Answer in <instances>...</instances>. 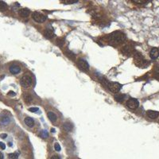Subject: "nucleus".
I'll use <instances>...</instances> for the list:
<instances>
[{
  "instance_id": "obj_1",
  "label": "nucleus",
  "mask_w": 159,
  "mask_h": 159,
  "mask_svg": "<svg viewBox=\"0 0 159 159\" xmlns=\"http://www.w3.org/2000/svg\"><path fill=\"white\" fill-rule=\"evenodd\" d=\"M107 38H108L109 41H111L112 43H119L125 40L126 37L123 33H121V32H114V33L110 34Z\"/></svg>"
},
{
  "instance_id": "obj_2",
  "label": "nucleus",
  "mask_w": 159,
  "mask_h": 159,
  "mask_svg": "<svg viewBox=\"0 0 159 159\" xmlns=\"http://www.w3.org/2000/svg\"><path fill=\"white\" fill-rule=\"evenodd\" d=\"M134 62H135L136 65H138L141 68H146L148 65L147 61L144 59L140 53H136L134 55Z\"/></svg>"
},
{
  "instance_id": "obj_3",
  "label": "nucleus",
  "mask_w": 159,
  "mask_h": 159,
  "mask_svg": "<svg viewBox=\"0 0 159 159\" xmlns=\"http://www.w3.org/2000/svg\"><path fill=\"white\" fill-rule=\"evenodd\" d=\"M32 17H33V20L38 22H44L47 18V17L45 15H44L41 13H39V12H33V14H32Z\"/></svg>"
},
{
  "instance_id": "obj_4",
  "label": "nucleus",
  "mask_w": 159,
  "mask_h": 159,
  "mask_svg": "<svg viewBox=\"0 0 159 159\" xmlns=\"http://www.w3.org/2000/svg\"><path fill=\"white\" fill-rule=\"evenodd\" d=\"M20 83H21L22 86H23L25 88H28L32 84V78L30 77V76L25 75L22 77Z\"/></svg>"
},
{
  "instance_id": "obj_5",
  "label": "nucleus",
  "mask_w": 159,
  "mask_h": 159,
  "mask_svg": "<svg viewBox=\"0 0 159 159\" xmlns=\"http://www.w3.org/2000/svg\"><path fill=\"white\" fill-rule=\"evenodd\" d=\"M121 88H122V85L117 82H113V83H110V84H108L109 90L111 92H114V93L119 92V91H120Z\"/></svg>"
},
{
  "instance_id": "obj_6",
  "label": "nucleus",
  "mask_w": 159,
  "mask_h": 159,
  "mask_svg": "<svg viewBox=\"0 0 159 159\" xmlns=\"http://www.w3.org/2000/svg\"><path fill=\"white\" fill-rule=\"evenodd\" d=\"M139 103L138 101V99H130L127 100L126 102V106L129 107L130 109H136L137 107H138Z\"/></svg>"
},
{
  "instance_id": "obj_7",
  "label": "nucleus",
  "mask_w": 159,
  "mask_h": 159,
  "mask_svg": "<svg viewBox=\"0 0 159 159\" xmlns=\"http://www.w3.org/2000/svg\"><path fill=\"white\" fill-rule=\"evenodd\" d=\"M77 64H78V66H79V67L81 68L82 70L88 71V70L89 69L88 64V62L85 60H84V59H79V60H78Z\"/></svg>"
},
{
  "instance_id": "obj_8",
  "label": "nucleus",
  "mask_w": 159,
  "mask_h": 159,
  "mask_svg": "<svg viewBox=\"0 0 159 159\" xmlns=\"http://www.w3.org/2000/svg\"><path fill=\"white\" fill-rule=\"evenodd\" d=\"M150 56L151 59H157L159 57V49L158 48H153L152 49L150 50Z\"/></svg>"
},
{
  "instance_id": "obj_9",
  "label": "nucleus",
  "mask_w": 159,
  "mask_h": 159,
  "mask_svg": "<svg viewBox=\"0 0 159 159\" xmlns=\"http://www.w3.org/2000/svg\"><path fill=\"white\" fill-rule=\"evenodd\" d=\"M20 71H21V68L17 65H13L10 67V72L12 74H18V72H20Z\"/></svg>"
},
{
  "instance_id": "obj_10",
  "label": "nucleus",
  "mask_w": 159,
  "mask_h": 159,
  "mask_svg": "<svg viewBox=\"0 0 159 159\" xmlns=\"http://www.w3.org/2000/svg\"><path fill=\"white\" fill-rule=\"evenodd\" d=\"M147 115L149 116V118L152 119H155L156 118H158L159 115V112L156 111H147Z\"/></svg>"
},
{
  "instance_id": "obj_11",
  "label": "nucleus",
  "mask_w": 159,
  "mask_h": 159,
  "mask_svg": "<svg viewBox=\"0 0 159 159\" xmlns=\"http://www.w3.org/2000/svg\"><path fill=\"white\" fill-rule=\"evenodd\" d=\"M44 35H45L46 38L52 39L53 37H54V33H53V31L51 30H46L45 32H44Z\"/></svg>"
},
{
  "instance_id": "obj_12",
  "label": "nucleus",
  "mask_w": 159,
  "mask_h": 159,
  "mask_svg": "<svg viewBox=\"0 0 159 159\" xmlns=\"http://www.w3.org/2000/svg\"><path fill=\"white\" fill-rule=\"evenodd\" d=\"M19 14H20V16L24 17V18H26V17H28L29 14H30V10H28V9H26V8L22 9V10L19 11Z\"/></svg>"
},
{
  "instance_id": "obj_13",
  "label": "nucleus",
  "mask_w": 159,
  "mask_h": 159,
  "mask_svg": "<svg viewBox=\"0 0 159 159\" xmlns=\"http://www.w3.org/2000/svg\"><path fill=\"white\" fill-rule=\"evenodd\" d=\"M25 123H26L28 126L31 127V126H33L34 121H33V119L31 118V117H27V118L25 119Z\"/></svg>"
},
{
  "instance_id": "obj_14",
  "label": "nucleus",
  "mask_w": 159,
  "mask_h": 159,
  "mask_svg": "<svg viewBox=\"0 0 159 159\" xmlns=\"http://www.w3.org/2000/svg\"><path fill=\"white\" fill-rule=\"evenodd\" d=\"M48 117L49 119V120L51 122H53V123H54V122H56V120H57V115H56L54 113H53V112H49Z\"/></svg>"
},
{
  "instance_id": "obj_15",
  "label": "nucleus",
  "mask_w": 159,
  "mask_h": 159,
  "mask_svg": "<svg viewBox=\"0 0 159 159\" xmlns=\"http://www.w3.org/2000/svg\"><path fill=\"white\" fill-rule=\"evenodd\" d=\"M7 9V4L5 2L0 1V11H4Z\"/></svg>"
},
{
  "instance_id": "obj_16",
  "label": "nucleus",
  "mask_w": 159,
  "mask_h": 159,
  "mask_svg": "<svg viewBox=\"0 0 159 159\" xmlns=\"http://www.w3.org/2000/svg\"><path fill=\"white\" fill-rule=\"evenodd\" d=\"M64 129H65V131H72V124H71V123H66L64 124Z\"/></svg>"
},
{
  "instance_id": "obj_17",
  "label": "nucleus",
  "mask_w": 159,
  "mask_h": 159,
  "mask_svg": "<svg viewBox=\"0 0 159 159\" xmlns=\"http://www.w3.org/2000/svg\"><path fill=\"white\" fill-rule=\"evenodd\" d=\"M10 122V119L7 116H2L1 118V123L4 125H6Z\"/></svg>"
},
{
  "instance_id": "obj_18",
  "label": "nucleus",
  "mask_w": 159,
  "mask_h": 159,
  "mask_svg": "<svg viewBox=\"0 0 159 159\" xmlns=\"http://www.w3.org/2000/svg\"><path fill=\"white\" fill-rule=\"evenodd\" d=\"M115 99L116 101H118L119 103H122L123 101V99H124V95H115Z\"/></svg>"
},
{
  "instance_id": "obj_19",
  "label": "nucleus",
  "mask_w": 159,
  "mask_h": 159,
  "mask_svg": "<svg viewBox=\"0 0 159 159\" xmlns=\"http://www.w3.org/2000/svg\"><path fill=\"white\" fill-rule=\"evenodd\" d=\"M18 154L17 153H12L9 154V158L11 159H18Z\"/></svg>"
},
{
  "instance_id": "obj_20",
  "label": "nucleus",
  "mask_w": 159,
  "mask_h": 159,
  "mask_svg": "<svg viewBox=\"0 0 159 159\" xmlns=\"http://www.w3.org/2000/svg\"><path fill=\"white\" fill-rule=\"evenodd\" d=\"M24 98H25V101L26 103H30L32 101V97L30 95H26L25 96H24Z\"/></svg>"
},
{
  "instance_id": "obj_21",
  "label": "nucleus",
  "mask_w": 159,
  "mask_h": 159,
  "mask_svg": "<svg viewBox=\"0 0 159 159\" xmlns=\"http://www.w3.org/2000/svg\"><path fill=\"white\" fill-rule=\"evenodd\" d=\"M41 136H42V138H45L48 137V132L45 131V130H44V131H42V132H41Z\"/></svg>"
},
{
  "instance_id": "obj_22",
  "label": "nucleus",
  "mask_w": 159,
  "mask_h": 159,
  "mask_svg": "<svg viewBox=\"0 0 159 159\" xmlns=\"http://www.w3.org/2000/svg\"><path fill=\"white\" fill-rule=\"evenodd\" d=\"M66 2V4H72V3H76V2H78V0H71V1H64Z\"/></svg>"
},
{
  "instance_id": "obj_23",
  "label": "nucleus",
  "mask_w": 159,
  "mask_h": 159,
  "mask_svg": "<svg viewBox=\"0 0 159 159\" xmlns=\"http://www.w3.org/2000/svg\"><path fill=\"white\" fill-rule=\"evenodd\" d=\"M38 110H39L38 107H30V108H29V111L31 112H36L38 111Z\"/></svg>"
},
{
  "instance_id": "obj_24",
  "label": "nucleus",
  "mask_w": 159,
  "mask_h": 159,
  "mask_svg": "<svg viewBox=\"0 0 159 159\" xmlns=\"http://www.w3.org/2000/svg\"><path fill=\"white\" fill-rule=\"evenodd\" d=\"M54 149L57 151H60V145L58 143H55V145H54Z\"/></svg>"
},
{
  "instance_id": "obj_25",
  "label": "nucleus",
  "mask_w": 159,
  "mask_h": 159,
  "mask_svg": "<svg viewBox=\"0 0 159 159\" xmlns=\"http://www.w3.org/2000/svg\"><path fill=\"white\" fill-rule=\"evenodd\" d=\"M133 2H137V3H144V2H146V1H143V0H133Z\"/></svg>"
},
{
  "instance_id": "obj_26",
  "label": "nucleus",
  "mask_w": 159,
  "mask_h": 159,
  "mask_svg": "<svg viewBox=\"0 0 159 159\" xmlns=\"http://www.w3.org/2000/svg\"><path fill=\"white\" fill-rule=\"evenodd\" d=\"M0 148H1L2 150H5V148H6V145H5L3 143H0Z\"/></svg>"
},
{
  "instance_id": "obj_27",
  "label": "nucleus",
  "mask_w": 159,
  "mask_h": 159,
  "mask_svg": "<svg viewBox=\"0 0 159 159\" xmlns=\"http://www.w3.org/2000/svg\"><path fill=\"white\" fill-rule=\"evenodd\" d=\"M50 159H60V157L58 155H53V156L51 157Z\"/></svg>"
},
{
  "instance_id": "obj_28",
  "label": "nucleus",
  "mask_w": 159,
  "mask_h": 159,
  "mask_svg": "<svg viewBox=\"0 0 159 159\" xmlns=\"http://www.w3.org/2000/svg\"><path fill=\"white\" fill-rule=\"evenodd\" d=\"M8 95H11V96H14V95H15V93H14V92L11 91V92H9V93H8Z\"/></svg>"
},
{
  "instance_id": "obj_29",
  "label": "nucleus",
  "mask_w": 159,
  "mask_h": 159,
  "mask_svg": "<svg viewBox=\"0 0 159 159\" xmlns=\"http://www.w3.org/2000/svg\"><path fill=\"white\" fill-rule=\"evenodd\" d=\"M0 136H1L2 138H6V137H7V134H2Z\"/></svg>"
},
{
  "instance_id": "obj_30",
  "label": "nucleus",
  "mask_w": 159,
  "mask_h": 159,
  "mask_svg": "<svg viewBox=\"0 0 159 159\" xmlns=\"http://www.w3.org/2000/svg\"><path fill=\"white\" fill-rule=\"evenodd\" d=\"M0 159H3V154L2 153H0Z\"/></svg>"
},
{
  "instance_id": "obj_31",
  "label": "nucleus",
  "mask_w": 159,
  "mask_h": 159,
  "mask_svg": "<svg viewBox=\"0 0 159 159\" xmlns=\"http://www.w3.org/2000/svg\"><path fill=\"white\" fill-rule=\"evenodd\" d=\"M51 132H52V133H54V132H55V129H54V128L51 129Z\"/></svg>"
},
{
  "instance_id": "obj_32",
  "label": "nucleus",
  "mask_w": 159,
  "mask_h": 159,
  "mask_svg": "<svg viewBox=\"0 0 159 159\" xmlns=\"http://www.w3.org/2000/svg\"><path fill=\"white\" fill-rule=\"evenodd\" d=\"M158 76H159V72H158Z\"/></svg>"
}]
</instances>
